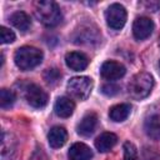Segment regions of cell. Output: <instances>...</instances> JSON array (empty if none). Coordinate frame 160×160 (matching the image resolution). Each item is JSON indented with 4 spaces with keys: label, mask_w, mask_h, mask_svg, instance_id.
I'll list each match as a JSON object with an SVG mask.
<instances>
[{
    "label": "cell",
    "mask_w": 160,
    "mask_h": 160,
    "mask_svg": "<svg viewBox=\"0 0 160 160\" xmlns=\"http://www.w3.org/2000/svg\"><path fill=\"white\" fill-rule=\"evenodd\" d=\"M35 16L48 28L56 26L62 20V14L59 5L50 0H41L35 4Z\"/></svg>",
    "instance_id": "1"
},
{
    "label": "cell",
    "mask_w": 160,
    "mask_h": 160,
    "mask_svg": "<svg viewBox=\"0 0 160 160\" xmlns=\"http://www.w3.org/2000/svg\"><path fill=\"white\" fill-rule=\"evenodd\" d=\"M14 60L20 70L28 71L36 68L41 62L42 51L34 46H21L15 51Z\"/></svg>",
    "instance_id": "2"
},
{
    "label": "cell",
    "mask_w": 160,
    "mask_h": 160,
    "mask_svg": "<svg viewBox=\"0 0 160 160\" xmlns=\"http://www.w3.org/2000/svg\"><path fill=\"white\" fill-rule=\"evenodd\" d=\"M154 86V79L150 74L148 72H138L136 75H134L129 82L128 90L131 98L140 100L146 98Z\"/></svg>",
    "instance_id": "3"
},
{
    "label": "cell",
    "mask_w": 160,
    "mask_h": 160,
    "mask_svg": "<svg viewBox=\"0 0 160 160\" xmlns=\"http://www.w3.org/2000/svg\"><path fill=\"white\" fill-rule=\"evenodd\" d=\"M66 88L71 96L79 100H85L91 92L92 80L88 76H75L68 81Z\"/></svg>",
    "instance_id": "4"
},
{
    "label": "cell",
    "mask_w": 160,
    "mask_h": 160,
    "mask_svg": "<svg viewBox=\"0 0 160 160\" xmlns=\"http://www.w3.org/2000/svg\"><path fill=\"white\" fill-rule=\"evenodd\" d=\"M105 20H106V24L111 29H114V30L122 29L126 22L125 8L120 4H111L105 11Z\"/></svg>",
    "instance_id": "5"
},
{
    "label": "cell",
    "mask_w": 160,
    "mask_h": 160,
    "mask_svg": "<svg viewBox=\"0 0 160 160\" xmlns=\"http://www.w3.org/2000/svg\"><path fill=\"white\" fill-rule=\"evenodd\" d=\"M24 94L28 104L32 108L40 109L48 104V94L35 84H28L24 89Z\"/></svg>",
    "instance_id": "6"
},
{
    "label": "cell",
    "mask_w": 160,
    "mask_h": 160,
    "mask_svg": "<svg viewBox=\"0 0 160 160\" xmlns=\"http://www.w3.org/2000/svg\"><path fill=\"white\" fill-rule=\"evenodd\" d=\"M154 22L146 16H139L132 24V34L136 40H145L152 34Z\"/></svg>",
    "instance_id": "7"
},
{
    "label": "cell",
    "mask_w": 160,
    "mask_h": 160,
    "mask_svg": "<svg viewBox=\"0 0 160 160\" xmlns=\"http://www.w3.org/2000/svg\"><path fill=\"white\" fill-rule=\"evenodd\" d=\"M126 72V69L122 64L118 62V61H114V60H108L105 61L101 68H100V74L104 79L106 80H118L120 78H122Z\"/></svg>",
    "instance_id": "8"
},
{
    "label": "cell",
    "mask_w": 160,
    "mask_h": 160,
    "mask_svg": "<svg viewBox=\"0 0 160 160\" xmlns=\"http://www.w3.org/2000/svg\"><path fill=\"white\" fill-rule=\"evenodd\" d=\"M65 62L68 65V68H70L74 71H81L85 70L88 64H89V59L85 54L79 52V51H71L68 52L65 56Z\"/></svg>",
    "instance_id": "9"
},
{
    "label": "cell",
    "mask_w": 160,
    "mask_h": 160,
    "mask_svg": "<svg viewBox=\"0 0 160 160\" xmlns=\"http://www.w3.org/2000/svg\"><path fill=\"white\" fill-rule=\"evenodd\" d=\"M96 125H98L96 114L95 112H89L80 120V122L76 126V131L81 136H90L95 131Z\"/></svg>",
    "instance_id": "10"
},
{
    "label": "cell",
    "mask_w": 160,
    "mask_h": 160,
    "mask_svg": "<svg viewBox=\"0 0 160 160\" xmlns=\"http://www.w3.org/2000/svg\"><path fill=\"white\" fill-rule=\"evenodd\" d=\"M48 140H49V145L52 149L61 148L68 140V132H66L65 128H62V126L51 128L49 134H48Z\"/></svg>",
    "instance_id": "11"
},
{
    "label": "cell",
    "mask_w": 160,
    "mask_h": 160,
    "mask_svg": "<svg viewBox=\"0 0 160 160\" xmlns=\"http://www.w3.org/2000/svg\"><path fill=\"white\" fill-rule=\"evenodd\" d=\"M68 156L70 160H90L92 158V151L88 145L82 142H75L70 146Z\"/></svg>",
    "instance_id": "12"
},
{
    "label": "cell",
    "mask_w": 160,
    "mask_h": 160,
    "mask_svg": "<svg viewBox=\"0 0 160 160\" xmlns=\"http://www.w3.org/2000/svg\"><path fill=\"white\" fill-rule=\"evenodd\" d=\"M74 109H75V102L66 96L59 98L54 105V110L56 115L60 118H69L70 115H72Z\"/></svg>",
    "instance_id": "13"
},
{
    "label": "cell",
    "mask_w": 160,
    "mask_h": 160,
    "mask_svg": "<svg viewBox=\"0 0 160 160\" xmlns=\"http://www.w3.org/2000/svg\"><path fill=\"white\" fill-rule=\"evenodd\" d=\"M116 142H118V136L114 132H102L96 138L95 148L100 152H106L110 149H112Z\"/></svg>",
    "instance_id": "14"
},
{
    "label": "cell",
    "mask_w": 160,
    "mask_h": 160,
    "mask_svg": "<svg viewBox=\"0 0 160 160\" xmlns=\"http://www.w3.org/2000/svg\"><path fill=\"white\" fill-rule=\"evenodd\" d=\"M130 111H131V106L129 104H118L110 108L109 116L112 121L120 122V121H124L130 115Z\"/></svg>",
    "instance_id": "15"
},
{
    "label": "cell",
    "mask_w": 160,
    "mask_h": 160,
    "mask_svg": "<svg viewBox=\"0 0 160 160\" xmlns=\"http://www.w3.org/2000/svg\"><path fill=\"white\" fill-rule=\"evenodd\" d=\"M144 128H145L146 134H148L151 139H154V140L159 139V136H160V116L156 115V114L150 115V116L145 120Z\"/></svg>",
    "instance_id": "16"
},
{
    "label": "cell",
    "mask_w": 160,
    "mask_h": 160,
    "mask_svg": "<svg viewBox=\"0 0 160 160\" xmlns=\"http://www.w3.org/2000/svg\"><path fill=\"white\" fill-rule=\"evenodd\" d=\"M10 21L16 29H19L21 31H26L31 25L29 15L26 12H24V11H15L14 14H11Z\"/></svg>",
    "instance_id": "17"
},
{
    "label": "cell",
    "mask_w": 160,
    "mask_h": 160,
    "mask_svg": "<svg viewBox=\"0 0 160 160\" xmlns=\"http://www.w3.org/2000/svg\"><path fill=\"white\" fill-rule=\"evenodd\" d=\"M15 100H16V95L12 90H9V89L0 90V106L2 109H8V108L12 106Z\"/></svg>",
    "instance_id": "18"
},
{
    "label": "cell",
    "mask_w": 160,
    "mask_h": 160,
    "mask_svg": "<svg viewBox=\"0 0 160 160\" xmlns=\"http://www.w3.org/2000/svg\"><path fill=\"white\" fill-rule=\"evenodd\" d=\"M60 79H61V72H60L56 68L46 69L45 72H44V80H45L49 85H55V84H58Z\"/></svg>",
    "instance_id": "19"
},
{
    "label": "cell",
    "mask_w": 160,
    "mask_h": 160,
    "mask_svg": "<svg viewBox=\"0 0 160 160\" xmlns=\"http://www.w3.org/2000/svg\"><path fill=\"white\" fill-rule=\"evenodd\" d=\"M124 160H138L136 148L130 141H126L124 144Z\"/></svg>",
    "instance_id": "20"
},
{
    "label": "cell",
    "mask_w": 160,
    "mask_h": 160,
    "mask_svg": "<svg viewBox=\"0 0 160 160\" xmlns=\"http://www.w3.org/2000/svg\"><path fill=\"white\" fill-rule=\"evenodd\" d=\"M15 40V34L14 31H11L10 29L1 26L0 28V41L1 44H10Z\"/></svg>",
    "instance_id": "21"
},
{
    "label": "cell",
    "mask_w": 160,
    "mask_h": 160,
    "mask_svg": "<svg viewBox=\"0 0 160 160\" xmlns=\"http://www.w3.org/2000/svg\"><path fill=\"white\" fill-rule=\"evenodd\" d=\"M101 91H102V94L106 95V96H114V95H116V94L119 92V86L115 85V84H111V82H110V84H105V85L102 86Z\"/></svg>",
    "instance_id": "22"
},
{
    "label": "cell",
    "mask_w": 160,
    "mask_h": 160,
    "mask_svg": "<svg viewBox=\"0 0 160 160\" xmlns=\"http://www.w3.org/2000/svg\"><path fill=\"white\" fill-rule=\"evenodd\" d=\"M30 160H49V159H48L46 154L42 151L41 148H36V149L34 150V152L31 154Z\"/></svg>",
    "instance_id": "23"
},
{
    "label": "cell",
    "mask_w": 160,
    "mask_h": 160,
    "mask_svg": "<svg viewBox=\"0 0 160 160\" xmlns=\"http://www.w3.org/2000/svg\"><path fill=\"white\" fill-rule=\"evenodd\" d=\"M145 5H146V8H148L149 10H151V11H156L158 8L160 6V2H159V1H150V2H146Z\"/></svg>",
    "instance_id": "24"
},
{
    "label": "cell",
    "mask_w": 160,
    "mask_h": 160,
    "mask_svg": "<svg viewBox=\"0 0 160 160\" xmlns=\"http://www.w3.org/2000/svg\"><path fill=\"white\" fill-rule=\"evenodd\" d=\"M159 46H160V38H159Z\"/></svg>",
    "instance_id": "25"
},
{
    "label": "cell",
    "mask_w": 160,
    "mask_h": 160,
    "mask_svg": "<svg viewBox=\"0 0 160 160\" xmlns=\"http://www.w3.org/2000/svg\"><path fill=\"white\" fill-rule=\"evenodd\" d=\"M159 66H160V61H159Z\"/></svg>",
    "instance_id": "26"
}]
</instances>
